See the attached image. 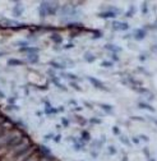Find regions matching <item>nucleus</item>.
Instances as JSON below:
<instances>
[{
	"mask_svg": "<svg viewBox=\"0 0 157 161\" xmlns=\"http://www.w3.org/2000/svg\"><path fill=\"white\" fill-rule=\"evenodd\" d=\"M32 146H34V143L31 142V139H30L28 135H24V138L18 143V145H15L14 147H12V148L2 157V161H13L17 156H19L21 154H23L26 150L30 148V147H32Z\"/></svg>",
	"mask_w": 157,
	"mask_h": 161,
	"instance_id": "obj_1",
	"label": "nucleus"
},
{
	"mask_svg": "<svg viewBox=\"0 0 157 161\" xmlns=\"http://www.w3.org/2000/svg\"><path fill=\"white\" fill-rule=\"evenodd\" d=\"M121 13H123V10L116 6H106V8L102 6V12L99 13V17L103 19H110V18H115V17H118Z\"/></svg>",
	"mask_w": 157,
	"mask_h": 161,
	"instance_id": "obj_2",
	"label": "nucleus"
},
{
	"mask_svg": "<svg viewBox=\"0 0 157 161\" xmlns=\"http://www.w3.org/2000/svg\"><path fill=\"white\" fill-rule=\"evenodd\" d=\"M40 5L46 9L47 15H55L58 13V10L60 9V6H59V4L56 2H52V3L51 2H41Z\"/></svg>",
	"mask_w": 157,
	"mask_h": 161,
	"instance_id": "obj_3",
	"label": "nucleus"
},
{
	"mask_svg": "<svg viewBox=\"0 0 157 161\" xmlns=\"http://www.w3.org/2000/svg\"><path fill=\"white\" fill-rule=\"evenodd\" d=\"M87 79H88L90 82H91V84L95 87V88H97V90H101V91H110L106 86H105V84L101 82V81H99L97 78H95V77H87Z\"/></svg>",
	"mask_w": 157,
	"mask_h": 161,
	"instance_id": "obj_4",
	"label": "nucleus"
},
{
	"mask_svg": "<svg viewBox=\"0 0 157 161\" xmlns=\"http://www.w3.org/2000/svg\"><path fill=\"white\" fill-rule=\"evenodd\" d=\"M33 148H36V145L32 146V147H30V148H27V150H26V151L23 152V154H21L19 156H17L13 161H26V160H27V159L33 154V152H34Z\"/></svg>",
	"mask_w": 157,
	"mask_h": 161,
	"instance_id": "obj_5",
	"label": "nucleus"
},
{
	"mask_svg": "<svg viewBox=\"0 0 157 161\" xmlns=\"http://www.w3.org/2000/svg\"><path fill=\"white\" fill-rule=\"evenodd\" d=\"M112 30H114V31H128L129 30V24L127 22L114 21V22H112Z\"/></svg>",
	"mask_w": 157,
	"mask_h": 161,
	"instance_id": "obj_6",
	"label": "nucleus"
},
{
	"mask_svg": "<svg viewBox=\"0 0 157 161\" xmlns=\"http://www.w3.org/2000/svg\"><path fill=\"white\" fill-rule=\"evenodd\" d=\"M147 36V31L144 28H135L133 31V38L135 41H142Z\"/></svg>",
	"mask_w": 157,
	"mask_h": 161,
	"instance_id": "obj_7",
	"label": "nucleus"
},
{
	"mask_svg": "<svg viewBox=\"0 0 157 161\" xmlns=\"http://www.w3.org/2000/svg\"><path fill=\"white\" fill-rule=\"evenodd\" d=\"M12 13H13V15H14V17H17V18H18V17H21V15H22V13H23L22 4L17 2V3H15V6H13V9H12Z\"/></svg>",
	"mask_w": 157,
	"mask_h": 161,
	"instance_id": "obj_8",
	"label": "nucleus"
},
{
	"mask_svg": "<svg viewBox=\"0 0 157 161\" xmlns=\"http://www.w3.org/2000/svg\"><path fill=\"white\" fill-rule=\"evenodd\" d=\"M19 51L21 53H27L28 55H32V54H38L40 49L38 47H31V46H28V47H19Z\"/></svg>",
	"mask_w": 157,
	"mask_h": 161,
	"instance_id": "obj_9",
	"label": "nucleus"
},
{
	"mask_svg": "<svg viewBox=\"0 0 157 161\" xmlns=\"http://www.w3.org/2000/svg\"><path fill=\"white\" fill-rule=\"evenodd\" d=\"M106 50H109V51H111V54H118L121 51V47L118 46V45H114V44H106L103 46Z\"/></svg>",
	"mask_w": 157,
	"mask_h": 161,
	"instance_id": "obj_10",
	"label": "nucleus"
},
{
	"mask_svg": "<svg viewBox=\"0 0 157 161\" xmlns=\"http://www.w3.org/2000/svg\"><path fill=\"white\" fill-rule=\"evenodd\" d=\"M138 107H139V109H143V110H148V111H151V113H155V111H156V109H155L151 104L144 103V101H141V103H138Z\"/></svg>",
	"mask_w": 157,
	"mask_h": 161,
	"instance_id": "obj_11",
	"label": "nucleus"
},
{
	"mask_svg": "<svg viewBox=\"0 0 157 161\" xmlns=\"http://www.w3.org/2000/svg\"><path fill=\"white\" fill-rule=\"evenodd\" d=\"M50 38H51V41L54 42V44H56V45H59V44H62V42H63V37L60 36L58 32H52L51 36H50Z\"/></svg>",
	"mask_w": 157,
	"mask_h": 161,
	"instance_id": "obj_12",
	"label": "nucleus"
},
{
	"mask_svg": "<svg viewBox=\"0 0 157 161\" xmlns=\"http://www.w3.org/2000/svg\"><path fill=\"white\" fill-rule=\"evenodd\" d=\"M51 82H52V84H55V86L59 88V90H63V91H68V88L64 86V84H62V83H60L59 82V78L58 77H55V75H52V77H51Z\"/></svg>",
	"mask_w": 157,
	"mask_h": 161,
	"instance_id": "obj_13",
	"label": "nucleus"
},
{
	"mask_svg": "<svg viewBox=\"0 0 157 161\" xmlns=\"http://www.w3.org/2000/svg\"><path fill=\"white\" fill-rule=\"evenodd\" d=\"M26 62H23V60H18V59H15V58H12V59H9V60L6 62V64L9 65V66H19V65H23Z\"/></svg>",
	"mask_w": 157,
	"mask_h": 161,
	"instance_id": "obj_14",
	"label": "nucleus"
},
{
	"mask_svg": "<svg viewBox=\"0 0 157 161\" xmlns=\"http://www.w3.org/2000/svg\"><path fill=\"white\" fill-rule=\"evenodd\" d=\"M83 59H84V60H86L87 63H90V64H91V63H93V62L96 60V56H95L91 51H86L84 55H83Z\"/></svg>",
	"mask_w": 157,
	"mask_h": 161,
	"instance_id": "obj_15",
	"label": "nucleus"
},
{
	"mask_svg": "<svg viewBox=\"0 0 157 161\" xmlns=\"http://www.w3.org/2000/svg\"><path fill=\"white\" fill-rule=\"evenodd\" d=\"M99 106H100L106 114H112V113H114V107H112L111 105H107V104H100Z\"/></svg>",
	"mask_w": 157,
	"mask_h": 161,
	"instance_id": "obj_16",
	"label": "nucleus"
},
{
	"mask_svg": "<svg viewBox=\"0 0 157 161\" xmlns=\"http://www.w3.org/2000/svg\"><path fill=\"white\" fill-rule=\"evenodd\" d=\"M49 64H50L52 68H55V69H59V70L65 69V68H66V65H65V64H60V63H58V62H54V60H51Z\"/></svg>",
	"mask_w": 157,
	"mask_h": 161,
	"instance_id": "obj_17",
	"label": "nucleus"
},
{
	"mask_svg": "<svg viewBox=\"0 0 157 161\" xmlns=\"http://www.w3.org/2000/svg\"><path fill=\"white\" fill-rule=\"evenodd\" d=\"M81 141L82 142H90L91 141V134L88 133V132H87V131H83L82 133H81Z\"/></svg>",
	"mask_w": 157,
	"mask_h": 161,
	"instance_id": "obj_18",
	"label": "nucleus"
},
{
	"mask_svg": "<svg viewBox=\"0 0 157 161\" xmlns=\"http://www.w3.org/2000/svg\"><path fill=\"white\" fill-rule=\"evenodd\" d=\"M27 62H28V63H31V64H37V63L40 62L38 55H37V54H32V55H28Z\"/></svg>",
	"mask_w": 157,
	"mask_h": 161,
	"instance_id": "obj_19",
	"label": "nucleus"
},
{
	"mask_svg": "<svg viewBox=\"0 0 157 161\" xmlns=\"http://www.w3.org/2000/svg\"><path fill=\"white\" fill-rule=\"evenodd\" d=\"M62 75L63 77H66L68 79H70L72 82H77V81H79V78L77 77L75 74H73V73H62Z\"/></svg>",
	"mask_w": 157,
	"mask_h": 161,
	"instance_id": "obj_20",
	"label": "nucleus"
},
{
	"mask_svg": "<svg viewBox=\"0 0 157 161\" xmlns=\"http://www.w3.org/2000/svg\"><path fill=\"white\" fill-rule=\"evenodd\" d=\"M135 8L133 6V5H130L129 6V9H128V12H125V17L127 18H132V17H134V14H135Z\"/></svg>",
	"mask_w": 157,
	"mask_h": 161,
	"instance_id": "obj_21",
	"label": "nucleus"
},
{
	"mask_svg": "<svg viewBox=\"0 0 157 161\" xmlns=\"http://www.w3.org/2000/svg\"><path fill=\"white\" fill-rule=\"evenodd\" d=\"M120 142L123 143V145H125L127 147L132 146V141H129V138L127 137V135H120Z\"/></svg>",
	"mask_w": 157,
	"mask_h": 161,
	"instance_id": "obj_22",
	"label": "nucleus"
},
{
	"mask_svg": "<svg viewBox=\"0 0 157 161\" xmlns=\"http://www.w3.org/2000/svg\"><path fill=\"white\" fill-rule=\"evenodd\" d=\"M37 147V146H36ZM41 160V157L38 156V154H37V151H36V148H34V152H33V154L27 159V160H26V161H40Z\"/></svg>",
	"mask_w": 157,
	"mask_h": 161,
	"instance_id": "obj_23",
	"label": "nucleus"
},
{
	"mask_svg": "<svg viewBox=\"0 0 157 161\" xmlns=\"http://www.w3.org/2000/svg\"><path fill=\"white\" fill-rule=\"evenodd\" d=\"M8 131H10V129L8 128V127L4 124V120H3L2 123H0V137H3V135H4Z\"/></svg>",
	"mask_w": 157,
	"mask_h": 161,
	"instance_id": "obj_24",
	"label": "nucleus"
},
{
	"mask_svg": "<svg viewBox=\"0 0 157 161\" xmlns=\"http://www.w3.org/2000/svg\"><path fill=\"white\" fill-rule=\"evenodd\" d=\"M142 96H144V99H146L147 101H153V100H155V95L152 94L150 90H148V92H146V94L142 95Z\"/></svg>",
	"mask_w": 157,
	"mask_h": 161,
	"instance_id": "obj_25",
	"label": "nucleus"
},
{
	"mask_svg": "<svg viewBox=\"0 0 157 161\" xmlns=\"http://www.w3.org/2000/svg\"><path fill=\"white\" fill-rule=\"evenodd\" d=\"M91 32L93 33V40H99V38H101L102 37V33L100 32V31H97V30H91Z\"/></svg>",
	"mask_w": 157,
	"mask_h": 161,
	"instance_id": "obj_26",
	"label": "nucleus"
},
{
	"mask_svg": "<svg viewBox=\"0 0 157 161\" xmlns=\"http://www.w3.org/2000/svg\"><path fill=\"white\" fill-rule=\"evenodd\" d=\"M75 118H77V122L79 123L81 125H86V124H87V120L84 119L83 116H81V115H75Z\"/></svg>",
	"mask_w": 157,
	"mask_h": 161,
	"instance_id": "obj_27",
	"label": "nucleus"
},
{
	"mask_svg": "<svg viewBox=\"0 0 157 161\" xmlns=\"http://www.w3.org/2000/svg\"><path fill=\"white\" fill-rule=\"evenodd\" d=\"M107 150H109V155H116L118 154V148L115 146H109Z\"/></svg>",
	"mask_w": 157,
	"mask_h": 161,
	"instance_id": "obj_28",
	"label": "nucleus"
},
{
	"mask_svg": "<svg viewBox=\"0 0 157 161\" xmlns=\"http://www.w3.org/2000/svg\"><path fill=\"white\" fill-rule=\"evenodd\" d=\"M141 12H142V14H147V13H148V3H147V2L142 3V8H141Z\"/></svg>",
	"mask_w": 157,
	"mask_h": 161,
	"instance_id": "obj_29",
	"label": "nucleus"
},
{
	"mask_svg": "<svg viewBox=\"0 0 157 161\" xmlns=\"http://www.w3.org/2000/svg\"><path fill=\"white\" fill-rule=\"evenodd\" d=\"M15 45H18V46H21V47H28L30 46V41L27 40V41H18Z\"/></svg>",
	"mask_w": 157,
	"mask_h": 161,
	"instance_id": "obj_30",
	"label": "nucleus"
},
{
	"mask_svg": "<svg viewBox=\"0 0 157 161\" xmlns=\"http://www.w3.org/2000/svg\"><path fill=\"white\" fill-rule=\"evenodd\" d=\"M40 17H41L42 19H43V18H46V17H47L46 9H45V8H43V6H41V5H40Z\"/></svg>",
	"mask_w": 157,
	"mask_h": 161,
	"instance_id": "obj_31",
	"label": "nucleus"
},
{
	"mask_svg": "<svg viewBox=\"0 0 157 161\" xmlns=\"http://www.w3.org/2000/svg\"><path fill=\"white\" fill-rule=\"evenodd\" d=\"M112 65H114V63H112V62H107V60H103L101 63V66H103V68H111Z\"/></svg>",
	"mask_w": 157,
	"mask_h": 161,
	"instance_id": "obj_32",
	"label": "nucleus"
},
{
	"mask_svg": "<svg viewBox=\"0 0 157 161\" xmlns=\"http://www.w3.org/2000/svg\"><path fill=\"white\" fill-rule=\"evenodd\" d=\"M88 122H90L91 124H101V123H102V120L99 119V118H91Z\"/></svg>",
	"mask_w": 157,
	"mask_h": 161,
	"instance_id": "obj_33",
	"label": "nucleus"
},
{
	"mask_svg": "<svg viewBox=\"0 0 157 161\" xmlns=\"http://www.w3.org/2000/svg\"><path fill=\"white\" fill-rule=\"evenodd\" d=\"M130 119L134 120V122H142V123L146 122V119H144V118H142V116H132Z\"/></svg>",
	"mask_w": 157,
	"mask_h": 161,
	"instance_id": "obj_34",
	"label": "nucleus"
},
{
	"mask_svg": "<svg viewBox=\"0 0 157 161\" xmlns=\"http://www.w3.org/2000/svg\"><path fill=\"white\" fill-rule=\"evenodd\" d=\"M70 87H73V88L77 90V91H82V88L79 87V84H78L77 82H70Z\"/></svg>",
	"mask_w": 157,
	"mask_h": 161,
	"instance_id": "obj_35",
	"label": "nucleus"
},
{
	"mask_svg": "<svg viewBox=\"0 0 157 161\" xmlns=\"http://www.w3.org/2000/svg\"><path fill=\"white\" fill-rule=\"evenodd\" d=\"M138 72H141V73H143V74L148 75V77H151V73L148 72V70H146L144 68H142V66H139V68H138Z\"/></svg>",
	"mask_w": 157,
	"mask_h": 161,
	"instance_id": "obj_36",
	"label": "nucleus"
},
{
	"mask_svg": "<svg viewBox=\"0 0 157 161\" xmlns=\"http://www.w3.org/2000/svg\"><path fill=\"white\" fill-rule=\"evenodd\" d=\"M138 137H139V139H141V141H143V142H150V138H148V135H146V134H141V135H138Z\"/></svg>",
	"mask_w": 157,
	"mask_h": 161,
	"instance_id": "obj_37",
	"label": "nucleus"
},
{
	"mask_svg": "<svg viewBox=\"0 0 157 161\" xmlns=\"http://www.w3.org/2000/svg\"><path fill=\"white\" fill-rule=\"evenodd\" d=\"M112 133H114L115 135H119V137H120V129H119V127H112Z\"/></svg>",
	"mask_w": 157,
	"mask_h": 161,
	"instance_id": "obj_38",
	"label": "nucleus"
},
{
	"mask_svg": "<svg viewBox=\"0 0 157 161\" xmlns=\"http://www.w3.org/2000/svg\"><path fill=\"white\" fill-rule=\"evenodd\" d=\"M148 150H150V148H148V147H144V148H143V154L146 155V157H147V160H148V159H150V157H151V155H150V151H148Z\"/></svg>",
	"mask_w": 157,
	"mask_h": 161,
	"instance_id": "obj_39",
	"label": "nucleus"
},
{
	"mask_svg": "<svg viewBox=\"0 0 157 161\" xmlns=\"http://www.w3.org/2000/svg\"><path fill=\"white\" fill-rule=\"evenodd\" d=\"M111 59H112V62H115V63H118L120 59L118 58V54H111Z\"/></svg>",
	"mask_w": 157,
	"mask_h": 161,
	"instance_id": "obj_40",
	"label": "nucleus"
},
{
	"mask_svg": "<svg viewBox=\"0 0 157 161\" xmlns=\"http://www.w3.org/2000/svg\"><path fill=\"white\" fill-rule=\"evenodd\" d=\"M62 124H63V127H65V128H66V127L69 125V120L66 119V118H63V119H62Z\"/></svg>",
	"mask_w": 157,
	"mask_h": 161,
	"instance_id": "obj_41",
	"label": "nucleus"
},
{
	"mask_svg": "<svg viewBox=\"0 0 157 161\" xmlns=\"http://www.w3.org/2000/svg\"><path fill=\"white\" fill-rule=\"evenodd\" d=\"M147 54H141V55H139V60H141V62H146L147 60Z\"/></svg>",
	"mask_w": 157,
	"mask_h": 161,
	"instance_id": "obj_42",
	"label": "nucleus"
},
{
	"mask_svg": "<svg viewBox=\"0 0 157 161\" xmlns=\"http://www.w3.org/2000/svg\"><path fill=\"white\" fill-rule=\"evenodd\" d=\"M139 142H141L139 137H133L132 138V143H134V145H139Z\"/></svg>",
	"mask_w": 157,
	"mask_h": 161,
	"instance_id": "obj_43",
	"label": "nucleus"
},
{
	"mask_svg": "<svg viewBox=\"0 0 157 161\" xmlns=\"http://www.w3.org/2000/svg\"><path fill=\"white\" fill-rule=\"evenodd\" d=\"M54 137H55V135L52 134V133H50V134H46V135H45V141H50L51 138L54 139Z\"/></svg>",
	"mask_w": 157,
	"mask_h": 161,
	"instance_id": "obj_44",
	"label": "nucleus"
},
{
	"mask_svg": "<svg viewBox=\"0 0 157 161\" xmlns=\"http://www.w3.org/2000/svg\"><path fill=\"white\" fill-rule=\"evenodd\" d=\"M38 90H42V91H47V90H49V84H45V86H38Z\"/></svg>",
	"mask_w": 157,
	"mask_h": 161,
	"instance_id": "obj_45",
	"label": "nucleus"
},
{
	"mask_svg": "<svg viewBox=\"0 0 157 161\" xmlns=\"http://www.w3.org/2000/svg\"><path fill=\"white\" fill-rule=\"evenodd\" d=\"M8 104H12V105H14V104H15V97H10V99H8Z\"/></svg>",
	"mask_w": 157,
	"mask_h": 161,
	"instance_id": "obj_46",
	"label": "nucleus"
},
{
	"mask_svg": "<svg viewBox=\"0 0 157 161\" xmlns=\"http://www.w3.org/2000/svg\"><path fill=\"white\" fill-rule=\"evenodd\" d=\"M60 138H62V135H60V134H58V135H55V137H54V142H56V143H59V142H60Z\"/></svg>",
	"mask_w": 157,
	"mask_h": 161,
	"instance_id": "obj_47",
	"label": "nucleus"
},
{
	"mask_svg": "<svg viewBox=\"0 0 157 161\" xmlns=\"http://www.w3.org/2000/svg\"><path fill=\"white\" fill-rule=\"evenodd\" d=\"M148 119H150L155 125H157V118H151V116H148Z\"/></svg>",
	"mask_w": 157,
	"mask_h": 161,
	"instance_id": "obj_48",
	"label": "nucleus"
},
{
	"mask_svg": "<svg viewBox=\"0 0 157 161\" xmlns=\"http://www.w3.org/2000/svg\"><path fill=\"white\" fill-rule=\"evenodd\" d=\"M72 47H74V44H66V45L64 46L65 50H69V49H72Z\"/></svg>",
	"mask_w": 157,
	"mask_h": 161,
	"instance_id": "obj_49",
	"label": "nucleus"
},
{
	"mask_svg": "<svg viewBox=\"0 0 157 161\" xmlns=\"http://www.w3.org/2000/svg\"><path fill=\"white\" fill-rule=\"evenodd\" d=\"M151 51H152V53H157V44H156V45H152Z\"/></svg>",
	"mask_w": 157,
	"mask_h": 161,
	"instance_id": "obj_50",
	"label": "nucleus"
},
{
	"mask_svg": "<svg viewBox=\"0 0 157 161\" xmlns=\"http://www.w3.org/2000/svg\"><path fill=\"white\" fill-rule=\"evenodd\" d=\"M73 110H74V111H82V110H83V107H81V106H75Z\"/></svg>",
	"mask_w": 157,
	"mask_h": 161,
	"instance_id": "obj_51",
	"label": "nucleus"
},
{
	"mask_svg": "<svg viewBox=\"0 0 157 161\" xmlns=\"http://www.w3.org/2000/svg\"><path fill=\"white\" fill-rule=\"evenodd\" d=\"M64 110H65L64 106H59V107H58V111H59V113H62V111L64 113Z\"/></svg>",
	"mask_w": 157,
	"mask_h": 161,
	"instance_id": "obj_52",
	"label": "nucleus"
},
{
	"mask_svg": "<svg viewBox=\"0 0 157 161\" xmlns=\"http://www.w3.org/2000/svg\"><path fill=\"white\" fill-rule=\"evenodd\" d=\"M91 155H92V156L95 157V159H96V157H97V156H99V154H97V152H93V151L91 152Z\"/></svg>",
	"mask_w": 157,
	"mask_h": 161,
	"instance_id": "obj_53",
	"label": "nucleus"
},
{
	"mask_svg": "<svg viewBox=\"0 0 157 161\" xmlns=\"http://www.w3.org/2000/svg\"><path fill=\"white\" fill-rule=\"evenodd\" d=\"M69 104H70V105H77V101L75 100H70V101H69Z\"/></svg>",
	"mask_w": 157,
	"mask_h": 161,
	"instance_id": "obj_54",
	"label": "nucleus"
},
{
	"mask_svg": "<svg viewBox=\"0 0 157 161\" xmlns=\"http://www.w3.org/2000/svg\"><path fill=\"white\" fill-rule=\"evenodd\" d=\"M0 99H5V94L2 92V91H0Z\"/></svg>",
	"mask_w": 157,
	"mask_h": 161,
	"instance_id": "obj_55",
	"label": "nucleus"
},
{
	"mask_svg": "<svg viewBox=\"0 0 157 161\" xmlns=\"http://www.w3.org/2000/svg\"><path fill=\"white\" fill-rule=\"evenodd\" d=\"M84 105H86L87 107H90V109H92V105H91L90 103H84Z\"/></svg>",
	"mask_w": 157,
	"mask_h": 161,
	"instance_id": "obj_56",
	"label": "nucleus"
},
{
	"mask_svg": "<svg viewBox=\"0 0 157 161\" xmlns=\"http://www.w3.org/2000/svg\"><path fill=\"white\" fill-rule=\"evenodd\" d=\"M5 54H6V53H5V51H0V58H2V56H4V55H5Z\"/></svg>",
	"mask_w": 157,
	"mask_h": 161,
	"instance_id": "obj_57",
	"label": "nucleus"
},
{
	"mask_svg": "<svg viewBox=\"0 0 157 161\" xmlns=\"http://www.w3.org/2000/svg\"><path fill=\"white\" fill-rule=\"evenodd\" d=\"M121 161H128V157H127V155H124V157H123V160Z\"/></svg>",
	"mask_w": 157,
	"mask_h": 161,
	"instance_id": "obj_58",
	"label": "nucleus"
},
{
	"mask_svg": "<svg viewBox=\"0 0 157 161\" xmlns=\"http://www.w3.org/2000/svg\"><path fill=\"white\" fill-rule=\"evenodd\" d=\"M148 161H156L155 159H152V157H150V159H148Z\"/></svg>",
	"mask_w": 157,
	"mask_h": 161,
	"instance_id": "obj_59",
	"label": "nucleus"
}]
</instances>
